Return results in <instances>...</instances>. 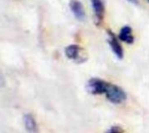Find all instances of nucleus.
<instances>
[{
	"mask_svg": "<svg viewBox=\"0 0 149 133\" xmlns=\"http://www.w3.org/2000/svg\"><path fill=\"white\" fill-rule=\"evenodd\" d=\"M105 95L111 103L115 105H120L127 99V94L124 90L121 89L120 86L110 83H108L107 86Z\"/></svg>",
	"mask_w": 149,
	"mask_h": 133,
	"instance_id": "1",
	"label": "nucleus"
},
{
	"mask_svg": "<svg viewBox=\"0 0 149 133\" xmlns=\"http://www.w3.org/2000/svg\"><path fill=\"white\" fill-rule=\"evenodd\" d=\"M108 85V82H106L100 78H91L87 84H86V89L89 93L93 95H101L105 94V91L107 89V86Z\"/></svg>",
	"mask_w": 149,
	"mask_h": 133,
	"instance_id": "2",
	"label": "nucleus"
},
{
	"mask_svg": "<svg viewBox=\"0 0 149 133\" xmlns=\"http://www.w3.org/2000/svg\"><path fill=\"white\" fill-rule=\"evenodd\" d=\"M107 35H108V44H109L112 51L113 52V54L116 56V57L118 59H122L124 57V51H123V48H122L118 37L110 30H108Z\"/></svg>",
	"mask_w": 149,
	"mask_h": 133,
	"instance_id": "3",
	"label": "nucleus"
},
{
	"mask_svg": "<svg viewBox=\"0 0 149 133\" xmlns=\"http://www.w3.org/2000/svg\"><path fill=\"white\" fill-rule=\"evenodd\" d=\"M82 51V49L78 44H70L65 48V54L66 57L79 64L84 62V58L81 55Z\"/></svg>",
	"mask_w": 149,
	"mask_h": 133,
	"instance_id": "4",
	"label": "nucleus"
},
{
	"mask_svg": "<svg viewBox=\"0 0 149 133\" xmlns=\"http://www.w3.org/2000/svg\"><path fill=\"white\" fill-rule=\"evenodd\" d=\"M91 4L96 24H100L103 21L106 7L104 0H91Z\"/></svg>",
	"mask_w": 149,
	"mask_h": 133,
	"instance_id": "5",
	"label": "nucleus"
},
{
	"mask_svg": "<svg viewBox=\"0 0 149 133\" xmlns=\"http://www.w3.org/2000/svg\"><path fill=\"white\" fill-rule=\"evenodd\" d=\"M69 7L73 16L79 21H83L86 17V11L82 3L79 0H70Z\"/></svg>",
	"mask_w": 149,
	"mask_h": 133,
	"instance_id": "6",
	"label": "nucleus"
},
{
	"mask_svg": "<svg viewBox=\"0 0 149 133\" xmlns=\"http://www.w3.org/2000/svg\"><path fill=\"white\" fill-rule=\"evenodd\" d=\"M118 37L120 40H121L128 44H132L134 42V36L133 35V30L128 25L123 26L120 29Z\"/></svg>",
	"mask_w": 149,
	"mask_h": 133,
	"instance_id": "7",
	"label": "nucleus"
},
{
	"mask_svg": "<svg viewBox=\"0 0 149 133\" xmlns=\"http://www.w3.org/2000/svg\"><path fill=\"white\" fill-rule=\"evenodd\" d=\"M24 124L25 130L28 133H38V124L31 114H25L24 117Z\"/></svg>",
	"mask_w": 149,
	"mask_h": 133,
	"instance_id": "8",
	"label": "nucleus"
},
{
	"mask_svg": "<svg viewBox=\"0 0 149 133\" xmlns=\"http://www.w3.org/2000/svg\"><path fill=\"white\" fill-rule=\"evenodd\" d=\"M106 133H124V131L123 129L119 126V125H113L112 126L111 128H109Z\"/></svg>",
	"mask_w": 149,
	"mask_h": 133,
	"instance_id": "9",
	"label": "nucleus"
},
{
	"mask_svg": "<svg viewBox=\"0 0 149 133\" xmlns=\"http://www.w3.org/2000/svg\"><path fill=\"white\" fill-rule=\"evenodd\" d=\"M127 1H128L129 3H134V4H137L138 3V0H127Z\"/></svg>",
	"mask_w": 149,
	"mask_h": 133,
	"instance_id": "10",
	"label": "nucleus"
},
{
	"mask_svg": "<svg viewBox=\"0 0 149 133\" xmlns=\"http://www.w3.org/2000/svg\"><path fill=\"white\" fill-rule=\"evenodd\" d=\"M148 2H149V0H148Z\"/></svg>",
	"mask_w": 149,
	"mask_h": 133,
	"instance_id": "11",
	"label": "nucleus"
}]
</instances>
